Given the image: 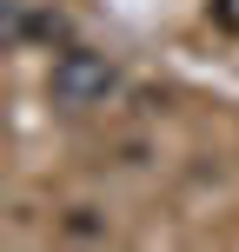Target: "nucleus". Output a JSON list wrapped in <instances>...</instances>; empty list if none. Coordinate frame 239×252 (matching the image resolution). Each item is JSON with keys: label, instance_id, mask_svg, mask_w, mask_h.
I'll return each mask as SVG.
<instances>
[{"label": "nucleus", "instance_id": "obj_3", "mask_svg": "<svg viewBox=\"0 0 239 252\" xmlns=\"http://www.w3.org/2000/svg\"><path fill=\"white\" fill-rule=\"evenodd\" d=\"M206 13H213V27L239 33V0H206Z\"/></svg>", "mask_w": 239, "mask_h": 252}, {"label": "nucleus", "instance_id": "obj_1", "mask_svg": "<svg viewBox=\"0 0 239 252\" xmlns=\"http://www.w3.org/2000/svg\"><path fill=\"white\" fill-rule=\"evenodd\" d=\"M106 93H113V60H106V53L67 47L60 60H53V100H60L67 113H80V106H100Z\"/></svg>", "mask_w": 239, "mask_h": 252}, {"label": "nucleus", "instance_id": "obj_2", "mask_svg": "<svg viewBox=\"0 0 239 252\" xmlns=\"http://www.w3.org/2000/svg\"><path fill=\"white\" fill-rule=\"evenodd\" d=\"M7 33H13V40H40V47H60V40H67V13H53V7H40V13H20V7H13Z\"/></svg>", "mask_w": 239, "mask_h": 252}]
</instances>
